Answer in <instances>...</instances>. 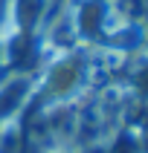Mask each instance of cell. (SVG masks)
Segmentation results:
<instances>
[{"instance_id":"obj_1","label":"cell","mask_w":148,"mask_h":153,"mask_svg":"<svg viewBox=\"0 0 148 153\" xmlns=\"http://www.w3.org/2000/svg\"><path fill=\"white\" fill-rule=\"evenodd\" d=\"M81 81H84V64H81V58L70 55V58H61L50 69V75H47V93L55 95V98H64L73 90H78Z\"/></svg>"},{"instance_id":"obj_2","label":"cell","mask_w":148,"mask_h":153,"mask_svg":"<svg viewBox=\"0 0 148 153\" xmlns=\"http://www.w3.org/2000/svg\"><path fill=\"white\" fill-rule=\"evenodd\" d=\"M107 17H110L107 0H81L76 9V32L81 38H96L104 29Z\"/></svg>"},{"instance_id":"obj_3","label":"cell","mask_w":148,"mask_h":153,"mask_svg":"<svg viewBox=\"0 0 148 153\" xmlns=\"http://www.w3.org/2000/svg\"><path fill=\"white\" fill-rule=\"evenodd\" d=\"M47 9V0H12V12L15 20L20 23V29H32L35 23H41V15Z\"/></svg>"},{"instance_id":"obj_4","label":"cell","mask_w":148,"mask_h":153,"mask_svg":"<svg viewBox=\"0 0 148 153\" xmlns=\"http://www.w3.org/2000/svg\"><path fill=\"white\" fill-rule=\"evenodd\" d=\"M26 90H29V81L20 78V81H12L0 90V116H12V113L23 104L26 98Z\"/></svg>"}]
</instances>
